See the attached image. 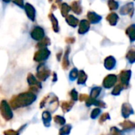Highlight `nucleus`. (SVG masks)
<instances>
[{
	"mask_svg": "<svg viewBox=\"0 0 135 135\" xmlns=\"http://www.w3.org/2000/svg\"><path fill=\"white\" fill-rule=\"evenodd\" d=\"M131 77V71L130 70H122L119 75L120 84L123 85V87L127 88L129 87V82Z\"/></svg>",
	"mask_w": 135,
	"mask_h": 135,
	"instance_id": "nucleus-1",
	"label": "nucleus"
},
{
	"mask_svg": "<svg viewBox=\"0 0 135 135\" xmlns=\"http://www.w3.org/2000/svg\"><path fill=\"white\" fill-rule=\"evenodd\" d=\"M134 12V6L133 3H129L126 5H124L121 10H120V14L122 15H129L130 17L133 16Z\"/></svg>",
	"mask_w": 135,
	"mask_h": 135,
	"instance_id": "nucleus-2",
	"label": "nucleus"
},
{
	"mask_svg": "<svg viewBox=\"0 0 135 135\" xmlns=\"http://www.w3.org/2000/svg\"><path fill=\"white\" fill-rule=\"evenodd\" d=\"M117 81V76L115 75H109L107 77H106V79L104 80L103 82V85L105 88H111L113 85H114V84Z\"/></svg>",
	"mask_w": 135,
	"mask_h": 135,
	"instance_id": "nucleus-3",
	"label": "nucleus"
},
{
	"mask_svg": "<svg viewBox=\"0 0 135 135\" xmlns=\"http://www.w3.org/2000/svg\"><path fill=\"white\" fill-rule=\"evenodd\" d=\"M133 113V108L129 103H125L122 104V114L124 118H128Z\"/></svg>",
	"mask_w": 135,
	"mask_h": 135,
	"instance_id": "nucleus-4",
	"label": "nucleus"
},
{
	"mask_svg": "<svg viewBox=\"0 0 135 135\" xmlns=\"http://www.w3.org/2000/svg\"><path fill=\"white\" fill-rule=\"evenodd\" d=\"M126 57L130 64L135 62V46H132L129 49Z\"/></svg>",
	"mask_w": 135,
	"mask_h": 135,
	"instance_id": "nucleus-5",
	"label": "nucleus"
},
{
	"mask_svg": "<svg viewBox=\"0 0 135 135\" xmlns=\"http://www.w3.org/2000/svg\"><path fill=\"white\" fill-rule=\"evenodd\" d=\"M126 33L129 37L130 41H132V42L135 41V24H133V25L129 26L126 29Z\"/></svg>",
	"mask_w": 135,
	"mask_h": 135,
	"instance_id": "nucleus-6",
	"label": "nucleus"
},
{
	"mask_svg": "<svg viewBox=\"0 0 135 135\" xmlns=\"http://www.w3.org/2000/svg\"><path fill=\"white\" fill-rule=\"evenodd\" d=\"M116 64V60L113 56H109L105 60V67L107 69H112L114 68Z\"/></svg>",
	"mask_w": 135,
	"mask_h": 135,
	"instance_id": "nucleus-7",
	"label": "nucleus"
},
{
	"mask_svg": "<svg viewBox=\"0 0 135 135\" xmlns=\"http://www.w3.org/2000/svg\"><path fill=\"white\" fill-rule=\"evenodd\" d=\"M107 21L110 22V24L111 26H115L118 21V16L116 13H110L108 16H107Z\"/></svg>",
	"mask_w": 135,
	"mask_h": 135,
	"instance_id": "nucleus-8",
	"label": "nucleus"
},
{
	"mask_svg": "<svg viewBox=\"0 0 135 135\" xmlns=\"http://www.w3.org/2000/svg\"><path fill=\"white\" fill-rule=\"evenodd\" d=\"M120 126L125 130H128V129H135V123L131 122V121H125V122L120 123Z\"/></svg>",
	"mask_w": 135,
	"mask_h": 135,
	"instance_id": "nucleus-9",
	"label": "nucleus"
},
{
	"mask_svg": "<svg viewBox=\"0 0 135 135\" xmlns=\"http://www.w3.org/2000/svg\"><path fill=\"white\" fill-rule=\"evenodd\" d=\"M88 16H89V18L91 19V21L93 23H96V22H99L101 20V17L99 16V15H97L95 13L91 12V13L88 14Z\"/></svg>",
	"mask_w": 135,
	"mask_h": 135,
	"instance_id": "nucleus-10",
	"label": "nucleus"
},
{
	"mask_svg": "<svg viewBox=\"0 0 135 135\" xmlns=\"http://www.w3.org/2000/svg\"><path fill=\"white\" fill-rule=\"evenodd\" d=\"M108 6L110 11H114L118 8V3L116 2L115 0H109Z\"/></svg>",
	"mask_w": 135,
	"mask_h": 135,
	"instance_id": "nucleus-11",
	"label": "nucleus"
},
{
	"mask_svg": "<svg viewBox=\"0 0 135 135\" xmlns=\"http://www.w3.org/2000/svg\"><path fill=\"white\" fill-rule=\"evenodd\" d=\"M123 89H125V88L123 87V85L121 84H118V85L114 88V89L113 91H112V94H113L114 95H118L120 94V92H121Z\"/></svg>",
	"mask_w": 135,
	"mask_h": 135,
	"instance_id": "nucleus-12",
	"label": "nucleus"
},
{
	"mask_svg": "<svg viewBox=\"0 0 135 135\" xmlns=\"http://www.w3.org/2000/svg\"><path fill=\"white\" fill-rule=\"evenodd\" d=\"M111 130H113V135H122V133L115 127H113V129H111Z\"/></svg>",
	"mask_w": 135,
	"mask_h": 135,
	"instance_id": "nucleus-13",
	"label": "nucleus"
}]
</instances>
